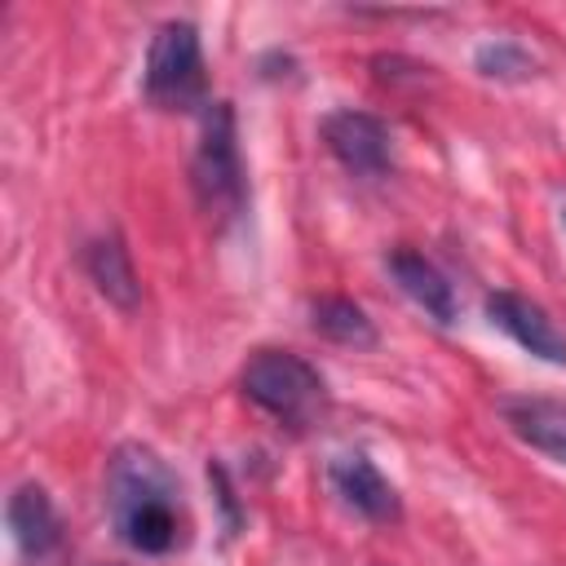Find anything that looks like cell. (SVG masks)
I'll use <instances>...</instances> for the list:
<instances>
[{
  "label": "cell",
  "instance_id": "cell-2",
  "mask_svg": "<svg viewBox=\"0 0 566 566\" xmlns=\"http://www.w3.org/2000/svg\"><path fill=\"white\" fill-rule=\"evenodd\" d=\"M239 385L252 407H261L270 420H279L292 433H305L327 411V385L318 367H310L292 349H256L243 363Z\"/></svg>",
  "mask_w": 566,
  "mask_h": 566
},
{
  "label": "cell",
  "instance_id": "cell-10",
  "mask_svg": "<svg viewBox=\"0 0 566 566\" xmlns=\"http://www.w3.org/2000/svg\"><path fill=\"white\" fill-rule=\"evenodd\" d=\"M504 420L526 447L566 464V402H557V398H509Z\"/></svg>",
  "mask_w": 566,
  "mask_h": 566
},
{
  "label": "cell",
  "instance_id": "cell-1",
  "mask_svg": "<svg viewBox=\"0 0 566 566\" xmlns=\"http://www.w3.org/2000/svg\"><path fill=\"white\" fill-rule=\"evenodd\" d=\"M106 513L115 535L142 553V557H164L186 544L190 517L181 500L177 473L142 442H119L106 460Z\"/></svg>",
  "mask_w": 566,
  "mask_h": 566
},
{
  "label": "cell",
  "instance_id": "cell-6",
  "mask_svg": "<svg viewBox=\"0 0 566 566\" xmlns=\"http://www.w3.org/2000/svg\"><path fill=\"white\" fill-rule=\"evenodd\" d=\"M323 142L358 177H380L394 164L389 128L376 115H367V111H332L323 119Z\"/></svg>",
  "mask_w": 566,
  "mask_h": 566
},
{
  "label": "cell",
  "instance_id": "cell-5",
  "mask_svg": "<svg viewBox=\"0 0 566 566\" xmlns=\"http://www.w3.org/2000/svg\"><path fill=\"white\" fill-rule=\"evenodd\" d=\"M486 318H491V327H500L509 340H517L531 358H544V363H553V367H566V336L557 332V323H553L531 296L500 287V292L486 296Z\"/></svg>",
  "mask_w": 566,
  "mask_h": 566
},
{
  "label": "cell",
  "instance_id": "cell-13",
  "mask_svg": "<svg viewBox=\"0 0 566 566\" xmlns=\"http://www.w3.org/2000/svg\"><path fill=\"white\" fill-rule=\"evenodd\" d=\"M478 71L491 75V80H526L535 71V57L517 44V40H486L478 49Z\"/></svg>",
  "mask_w": 566,
  "mask_h": 566
},
{
  "label": "cell",
  "instance_id": "cell-9",
  "mask_svg": "<svg viewBox=\"0 0 566 566\" xmlns=\"http://www.w3.org/2000/svg\"><path fill=\"white\" fill-rule=\"evenodd\" d=\"M9 531H13V544L22 548V557H49L57 544H62V522H57V509L49 500V491L40 482H22L13 495H9Z\"/></svg>",
  "mask_w": 566,
  "mask_h": 566
},
{
  "label": "cell",
  "instance_id": "cell-14",
  "mask_svg": "<svg viewBox=\"0 0 566 566\" xmlns=\"http://www.w3.org/2000/svg\"><path fill=\"white\" fill-rule=\"evenodd\" d=\"M562 226H566V203H562Z\"/></svg>",
  "mask_w": 566,
  "mask_h": 566
},
{
  "label": "cell",
  "instance_id": "cell-3",
  "mask_svg": "<svg viewBox=\"0 0 566 566\" xmlns=\"http://www.w3.org/2000/svg\"><path fill=\"white\" fill-rule=\"evenodd\" d=\"M190 186L199 208L226 226L243 212L248 181H243V159H239V133H234V106L230 102H208L203 106V128L199 146L190 159Z\"/></svg>",
  "mask_w": 566,
  "mask_h": 566
},
{
  "label": "cell",
  "instance_id": "cell-12",
  "mask_svg": "<svg viewBox=\"0 0 566 566\" xmlns=\"http://www.w3.org/2000/svg\"><path fill=\"white\" fill-rule=\"evenodd\" d=\"M310 323L318 336L336 340V345H354V349H371L376 345V327L367 318L363 305H354L349 296H318L310 305Z\"/></svg>",
  "mask_w": 566,
  "mask_h": 566
},
{
  "label": "cell",
  "instance_id": "cell-4",
  "mask_svg": "<svg viewBox=\"0 0 566 566\" xmlns=\"http://www.w3.org/2000/svg\"><path fill=\"white\" fill-rule=\"evenodd\" d=\"M142 93L159 111H195L208 106V75H203V49L199 31L190 22H164L146 49Z\"/></svg>",
  "mask_w": 566,
  "mask_h": 566
},
{
  "label": "cell",
  "instance_id": "cell-11",
  "mask_svg": "<svg viewBox=\"0 0 566 566\" xmlns=\"http://www.w3.org/2000/svg\"><path fill=\"white\" fill-rule=\"evenodd\" d=\"M84 270H88V279L97 283V292H102L111 305L133 310V305L142 301V283H137L133 256H128V248H124L119 234L93 239V243L84 248Z\"/></svg>",
  "mask_w": 566,
  "mask_h": 566
},
{
  "label": "cell",
  "instance_id": "cell-7",
  "mask_svg": "<svg viewBox=\"0 0 566 566\" xmlns=\"http://www.w3.org/2000/svg\"><path fill=\"white\" fill-rule=\"evenodd\" d=\"M327 482L336 491V500L367 517V522H398L402 504H398V491L389 486V478L363 455V451H345V455H332L327 464Z\"/></svg>",
  "mask_w": 566,
  "mask_h": 566
},
{
  "label": "cell",
  "instance_id": "cell-8",
  "mask_svg": "<svg viewBox=\"0 0 566 566\" xmlns=\"http://www.w3.org/2000/svg\"><path fill=\"white\" fill-rule=\"evenodd\" d=\"M389 274H394V283L402 287V296L407 301H416L433 323H455V287L447 283V274L424 256V252H416V248H394L389 252Z\"/></svg>",
  "mask_w": 566,
  "mask_h": 566
}]
</instances>
